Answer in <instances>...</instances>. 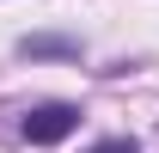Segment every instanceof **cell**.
<instances>
[{
	"mask_svg": "<svg viewBox=\"0 0 159 153\" xmlns=\"http://www.w3.org/2000/svg\"><path fill=\"white\" fill-rule=\"evenodd\" d=\"M19 49L25 55H80V43H67V37H25Z\"/></svg>",
	"mask_w": 159,
	"mask_h": 153,
	"instance_id": "cell-2",
	"label": "cell"
},
{
	"mask_svg": "<svg viewBox=\"0 0 159 153\" xmlns=\"http://www.w3.org/2000/svg\"><path fill=\"white\" fill-rule=\"evenodd\" d=\"M19 129H25L31 147H55V141H67V135L80 129V110H74V104H37Z\"/></svg>",
	"mask_w": 159,
	"mask_h": 153,
	"instance_id": "cell-1",
	"label": "cell"
},
{
	"mask_svg": "<svg viewBox=\"0 0 159 153\" xmlns=\"http://www.w3.org/2000/svg\"><path fill=\"white\" fill-rule=\"evenodd\" d=\"M92 153H141V147H135V141H129V135H110V141H98V147H92Z\"/></svg>",
	"mask_w": 159,
	"mask_h": 153,
	"instance_id": "cell-3",
	"label": "cell"
}]
</instances>
